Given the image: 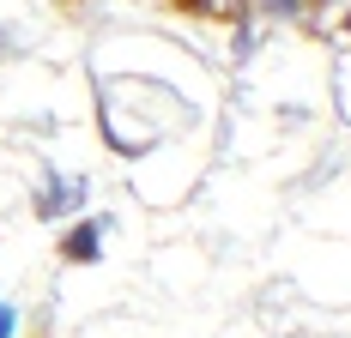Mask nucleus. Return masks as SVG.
Listing matches in <instances>:
<instances>
[{
	"label": "nucleus",
	"instance_id": "7ed1b4c3",
	"mask_svg": "<svg viewBox=\"0 0 351 338\" xmlns=\"http://www.w3.org/2000/svg\"><path fill=\"white\" fill-rule=\"evenodd\" d=\"M176 6H182V12H206L212 0H176Z\"/></svg>",
	"mask_w": 351,
	"mask_h": 338
},
{
	"label": "nucleus",
	"instance_id": "f257e3e1",
	"mask_svg": "<svg viewBox=\"0 0 351 338\" xmlns=\"http://www.w3.org/2000/svg\"><path fill=\"white\" fill-rule=\"evenodd\" d=\"M97 242H104V230H97V224H79V230L61 242V254H67L73 266H85V260H97Z\"/></svg>",
	"mask_w": 351,
	"mask_h": 338
},
{
	"label": "nucleus",
	"instance_id": "f03ea898",
	"mask_svg": "<svg viewBox=\"0 0 351 338\" xmlns=\"http://www.w3.org/2000/svg\"><path fill=\"white\" fill-rule=\"evenodd\" d=\"M12 326H19V314H12V308L0 302V338H12Z\"/></svg>",
	"mask_w": 351,
	"mask_h": 338
},
{
	"label": "nucleus",
	"instance_id": "20e7f679",
	"mask_svg": "<svg viewBox=\"0 0 351 338\" xmlns=\"http://www.w3.org/2000/svg\"><path fill=\"white\" fill-rule=\"evenodd\" d=\"M303 6H321V0H303Z\"/></svg>",
	"mask_w": 351,
	"mask_h": 338
}]
</instances>
